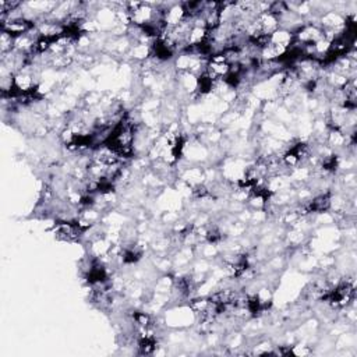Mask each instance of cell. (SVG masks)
Returning a JSON list of instances; mask_svg holds the SVG:
<instances>
[{
    "mask_svg": "<svg viewBox=\"0 0 357 357\" xmlns=\"http://www.w3.org/2000/svg\"><path fill=\"white\" fill-rule=\"evenodd\" d=\"M332 207V198L331 193H325V194H321L318 197H315L314 200L311 201L310 204L307 205V212H326Z\"/></svg>",
    "mask_w": 357,
    "mask_h": 357,
    "instance_id": "1",
    "label": "cell"
},
{
    "mask_svg": "<svg viewBox=\"0 0 357 357\" xmlns=\"http://www.w3.org/2000/svg\"><path fill=\"white\" fill-rule=\"evenodd\" d=\"M14 42H16V38L13 37L11 34L2 31V37H0V52H2V56L3 55H9V53L14 50Z\"/></svg>",
    "mask_w": 357,
    "mask_h": 357,
    "instance_id": "2",
    "label": "cell"
}]
</instances>
